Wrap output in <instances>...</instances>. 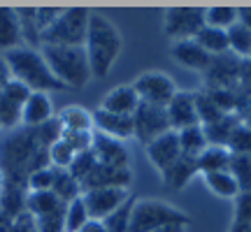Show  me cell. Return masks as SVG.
I'll return each instance as SVG.
<instances>
[{"label":"cell","instance_id":"1","mask_svg":"<svg viewBox=\"0 0 251 232\" xmlns=\"http://www.w3.org/2000/svg\"><path fill=\"white\" fill-rule=\"evenodd\" d=\"M84 49H86V56H89L93 79L107 77L112 68H114V63H117L119 54H121V33H119V28L105 14L91 12Z\"/></svg>","mask_w":251,"mask_h":232},{"label":"cell","instance_id":"2","mask_svg":"<svg viewBox=\"0 0 251 232\" xmlns=\"http://www.w3.org/2000/svg\"><path fill=\"white\" fill-rule=\"evenodd\" d=\"M2 56H5V61L9 65L12 79L24 84L33 93H51V91L65 89L61 81L54 77V72L49 70V65H47L45 56H42L40 49H33V46L24 45Z\"/></svg>","mask_w":251,"mask_h":232},{"label":"cell","instance_id":"3","mask_svg":"<svg viewBox=\"0 0 251 232\" xmlns=\"http://www.w3.org/2000/svg\"><path fill=\"white\" fill-rule=\"evenodd\" d=\"M40 51L45 56L49 70L54 72V77L61 81L65 89H81V86H86L93 79L89 56H86L84 46L45 45L40 46Z\"/></svg>","mask_w":251,"mask_h":232},{"label":"cell","instance_id":"4","mask_svg":"<svg viewBox=\"0 0 251 232\" xmlns=\"http://www.w3.org/2000/svg\"><path fill=\"white\" fill-rule=\"evenodd\" d=\"M89 19L91 9H63L61 17L56 19L51 26L42 33V46H84L86 33H89Z\"/></svg>","mask_w":251,"mask_h":232},{"label":"cell","instance_id":"5","mask_svg":"<svg viewBox=\"0 0 251 232\" xmlns=\"http://www.w3.org/2000/svg\"><path fill=\"white\" fill-rule=\"evenodd\" d=\"M170 223H191V218L163 200H135L130 232H156Z\"/></svg>","mask_w":251,"mask_h":232},{"label":"cell","instance_id":"6","mask_svg":"<svg viewBox=\"0 0 251 232\" xmlns=\"http://www.w3.org/2000/svg\"><path fill=\"white\" fill-rule=\"evenodd\" d=\"M205 28V9L202 7H170L163 17V30L172 42L196 40Z\"/></svg>","mask_w":251,"mask_h":232},{"label":"cell","instance_id":"7","mask_svg":"<svg viewBox=\"0 0 251 232\" xmlns=\"http://www.w3.org/2000/svg\"><path fill=\"white\" fill-rule=\"evenodd\" d=\"M133 89L137 93L140 102L144 105H153V107H168L170 100L177 95V86L172 81L170 74L158 70L142 72L137 79L133 81Z\"/></svg>","mask_w":251,"mask_h":232},{"label":"cell","instance_id":"8","mask_svg":"<svg viewBox=\"0 0 251 232\" xmlns=\"http://www.w3.org/2000/svg\"><path fill=\"white\" fill-rule=\"evenodd\" d=\"M133 128H135L133 137L137 142H142L144 146L153 142L156 137L165 135L168 130H172L165 107H153V105H144V102H140V107L135 109Z\"/></svg>","mask_w":251,"mask_h":232},{"label":"cell","instance_id":"9","mask_svg":"<svg viewBox=\"0 0 251 232\" xmlns=\"http://www.w3.org/2000/svg\"><path fill=\"white\" fill-rule=\"evenodd\" d=\"M130 197L128 188H93V190H84L81 200L89 209V216L96 221H105L112 211H117Z\"/></svg>","mask_w":251,"mask_h":232},{"label":"cell","instance_id":"10","mask_svg":"<svg viewBox=\"0 0 251 232\" xmlns=\"http://www.w3.org/2000/svg\"><path fill=\"white\" fill-rule=\"evenodd\" d=\"M144 149H147L149 162H151L161 174L170 167L172 162H177L181 158V146H179V135H177V130H168L165 135H161V137H156L153 142H149Z\"/></svg>","mask_w":251,"mask_h":232},{"label":"cell","instance_id":"11","mask_svg":"<svg viewBox=\"0 0 251 232\" xmlns=\"http://www.w3.org/2000/svg\"><path fill=\"white\" fill-rule=\"evenodd\" d=\"M168 112V121H170L172 130H184L191 125H198V109H196V93L188 91H177V95L170 100V105L165 107Z\"/></svg>","mask_w":251,"mask_h":232},{"label":"cell","instance_id":"12","mask_svg":"<svg viewBox=\"0 0 251 232\" xmlns=\"http://www.w3.org/2000/svg\"><path fill=\"white\" fill-rule=\"evenodd\" d=\"M91 151L96 156V161L100 165H109V167H130V156L126 149L124 142L112 139L107 135H100L93 130V144H91Z\"/></svg>","mask_w":251,"mask_h":232},{"label":"cell","instance_id":"13","mask_svg":"<svg viewBox=\"0 0 251 232\" xmlns=\"http://www.w3.org/2000/svg\"><path fill=\"white\" fill-rule=\"evenodd\" d=\"M93 130L100 135H107L112 139L126 142L135 135L133 128V116H124V114H112L105 109H96L93 112Z\"/></svg>","mask_w":251,"mask_h":232},{"label":"cell","instance_id":"14","mask_svg":"<svg viewBox=\"0 0 251 232\" xmlns=\"http://www.w3.org/2000/svg\"><path fill=\"white\" fill-rule=\"evenodd\" d=\"M133 181L130 167H109V165H96L93 172L81 181V193L93 188H128Z\"/></svg>","mask_w":251,"mask_h":232},{"label":"cell","instance_id":"15","mask_svg":"<svg viewBox=\"0 0 251 232\" xmlns=\"http://www.w3.org/2000/svg\"><path fill=\"white\" fill-rule=\"evenodd\" d=\"M170 56L179 63L181 68L186 70H196V72H207L209 65L214 61V56H209L198 45L196 40H181V42H172L170 46Z\"/></svg>","mask_w":251,"mask_h":232},{"label":"cell","instance_id":"16","mask_svg":"<svg viewBox=\"0 0 251 232\" xmlns=\"http://www.w3.org/2000/svg\"><path fill=\"white\" fill-rule=\"evenodd\" d=\"M54 121V107L49 93H30L21 107V123L28 128H42Z\"/></svg>","mask_w":251,"mask_h":232},{"label":"cell","instance_id":"17","mask_svg":"<svg viewBox=\"0 0 251 232\" xmlns=\"http://www.w3.org/2000/svg\"><path fill=\"white\" fill-rule=\"evenodd\" d=\"M137 107H140V98L135 93L133 84H124V86L107 91L102 102H100V109L112 112V114H124V116H133Z\"/></svg>","mask_w":251,"mask_h":232},{"label":"cell","instance_id":"18","mask_svg":"<svg viewBox=\"0 0 251 232\" xmlns=\"http://www.w3.org/2000/svg\"><path fill=\"white\" fill-rule=\"evenodd\" d=\"M19 46H24V37L17 9L0 7V54H7Z\"/></svg>","mask_w":251,"mask_h":232},{"label":"cell","instance_id":"19","mask_svg":"<svg viewBox=\"0 0 251 232\" xmlns=\"http://www.w3.org/2000/svg\"><path fill=\"white\" fill-rule=\"evenodd\" d=\"M56 123L61 133H93V112L79 105H70L61 109V114L56 116Z\"/></svg>","mask_w":251,"mask_h":232},{"label":"cell","instance_id":"20","mask_svg":"<svg viewBox=\"0 0 251 232\" xmlns=\"http://www.w3.org/2000/svg\"><path fill=\"white\" fill-rule=\"evenodd\" d=\"M196 174H200V170H198V161L196 158H188V156H181L179 161L172 162L161 177H163V184H165L168 188H172V190H181V188L186 186Z\"/></svg>","mask_w":251,"mask_h":232},{"label":"cell","instance_id":"21","mask_svg":"<svg viewBox=\"0 0 251 232\" xmlns=\"http://www.w3.org/2000/svg\"><path fill=\"white\" fill-rule=\"evenodd\" d=\"M196 161H198V170H200V174H209V172H228L230 161H233V153L228 151V146L209 144L205 151L198 156Z\"/></svg>","mask_w":251,"mask_h":232},{"label":"cell","instance_id":"22","mask_svg":"<svg viewBox=\"0 0 251 232\" xmlns=\"http://www.w3.org/2000/svg\"><path fill=\"white\" fill-rule=\"evenodd\" d=\"M205 186L214 193L216 197H224V200H235L242 190L237 186V181L230 172H209V174H200Z\"/></svg>","mask_w":251,"mask_h":232},{"label":"cell","instance_id":"23","mask_svg":"<svg viewBox=\"0 0 251 232\" xmlns=\"http://www.w3.org/2000/svg\"><path fill=\"white\" fill-rule=\"evenodd\" d=\"M179 146H181V156H188V158H198L200 153L205 151L209 142H207V135H205V128L198 123V125H191V128H184L179 130Z\"/></svg>","mask_w":251,"mask_h":232},{"label":"cell","instance_id":"24","mask_svg":"<svg viewBox=\"0 0 251 232\" xmlns=\"http://www.w3.org/2000/svg\"><path fill=\"white\" fill-rule=\"evenodd\" d=\"M26 207L30 209V214L35 216V218H45V216L65 211V205L51 190H47V193H30L26 200Z\"/></svg>","mask_w":251,"mask_h":232},{"label":"cell","instance_id":"25","mask_svg":"<svg viewBox=\"0 0 251 232\" xmlns=\"http://www.w3.org/2000/svg\"><path fill=\"white\" fill-rule=\"evenodd\" d=\"M196 42L202 46L209 56H214V58H216V56L228 54V33H226V30L205 26L196 35Z\"/></svg>","mask_w":251,"mask_h":232},{"label":"cell","instance_id":"26","mask_svg":"<svg viewBox=\"0 0 251 232\" xmlns=\"http://www.w3.org/2000/svg\"><path fill=\"white\" fill-rule=\"evenodd\" d=\"M240 123H242V118L237 114H228L212 125H202V128H205V135H207V142L216 144V146H226L228 139H230V135H233V130Z\"/></svg>","mask_w":251,"mask_h":232},{"label":"cell","instance_id":"27","mask_svg":"<svg viewBox=\"0 0 251 232\" xmlns=\"http://www.w3.org/2000/svg\"><path fill=\"white\" fill-rule=\"evenodd\" d=\"M91 221L89 209L84 205V200L75 197L72 202L65 205V214H63V232H81V228Z\"/></svg>","mask_w":251,"mask_h":232},{"label":"cell","instance_id":"28","mask_svg":"<svg viewBox=\"0 0 251 232\" xmlns=\"http://www.w3.org/2000/svg\"><path fill=\"white\" fill-rule=\"evenodd\" d=\"M19 14V23H21V37H24V45L40 49L42 46V35H40V28H37V19H35V7H21L17 9Z\"/></svg>","mask_w":251,"mask_h":232},{"label":"cell","instance_id":"29","mask_svg":"<svg viewBox=\"0 0 251 232\" xmlns=\"http://www.w3.org/2000/svg\"><path fill=\"white\" fill-rule=\"evenodd\" d=\"M51 193L61 200L63 205H68V202H72L75 197L81 195V186H79V181L72 177L68 170H56V179H54Z\"/></svg>","mask_w":251,"mask_h":232},{"label":"cell","instance_id":"30","mask_svg":"<svg viewBox=\"0 0 251 232\" xmlns=\"http://www.w3.org/2000/svg\"><path fill=\"white\" fill-rule=\"evenodd\" d=\"M228 51L235 58H247L251 54V30L240 21L228 30Z\"/></svg>","mask_w":251,"mask_h":232},{"label":"cell","instance_id":"31","mask_svg":"<svg viewBox=\"0 0 251 232\" xmlns=\"http://www.w3.org/2000/svg\"><path fill=\"white\" fill-rule=\"evenodd\" d=\"M240 21V9L237 7H207L205 9V26L219 28V30H230V26H235Z\"/></svg>","mask_w":251,"mask_h":232},{"label":"cell","instance_id":"32","mask_svg":"<svg viewBox=\"0 0 251 232\" xmlns=\"http://www.w3.org/2000/svg\"><path fill=\"white\" fill-rule=\"evenodd\" d=\"M133 207H135V197L130 195L124 205L119 207L117 211H112V214L102 221L105 230L107 232H130V216H133Z\"/></svg>","mask_w":251,"mask_h":232},{"label":"cell","instance_id":"33","mask_svg":"<svg viewBox=\"0 0 251 232\" xmlns=\"http://www.w3.org/2000/svg\"><path fill=\"white\" fill-rule=\"evenodd\" d=\"M75 156H77V151L63 137H58L51 146H47V158L51 162V167H56V170H68L72 161H75Z\"/></svg>","mask_w":251,"mask_h":232},{"label":"cell","instance_id":"34","mask_svg":"<svg viewBox=\"0 0 251 232\" xmlns=\"http://www.w3.org/2000/svg\"><path fill=\"white\" fill-rule=\"evenodd\" d=\"M196 109H198V121L200 125H212L216 121H221L224 116H228L226 112L216 107V102L207 93H196Z\"/></svg>","mask_w":251,"mask_h":232},{"label":"cell","instance_id":"35","mask_svg":"<svg viewBox=\"0 0 251 232\" xmlns=\"http://www.w3.org/2000/svg\"><path fill=\"white\" fill-rule=\"evenodd\" d=\"M228 172L235 177L240 190H242V193H249L251 190V156H233Z\"/></svg>","mask_w":251,"mask_h":232},{"label":"cell","instance_id":"36","mask_svg":"<svg viewBox=\"0 0 251 232\" xmlns=\"http://www.w3.org/2000/svg\"><path fill=\"white\" fill-rule=\"evenodd\" d=\"M21 102L0 91V128H12L21 121Z\"/></svg>","mask_w":251,"mask_h":232},{"label":"cell","instance_id":"37","mask_svg":"<svg viewBox=\"0 0 251 232\" xmlns=\"http://www.w3.org/2000/svg\"><path fill=\"white\" fill-rule=\"evenodd\" d=\"M226 146H228V151L233 153V156H251V128L249 125H244V123L237 125Z\"/></svg>","mask_w":251,"mask_h":232},{"label":"cell","instance_id":"38","mask_svg":"<svg viewBox=\"0 0 251 232\" xmlns=\"http://www.w3.org/2000/svg\"><path fill=\"white\" fill-rule=\"evenodd\" d=\"M54 179L56 167H37L28 177V188H30V193H47L54 188Z\"/></svg>","mask_w":251,"mask_h":232},{"label":"cell","instance_id":"39","mask_svg":"<svg viewBox=\"0 0 251 232\" xmlns=\"http://www.w3.org/2000/svg\"><path fill=\"white\" fill-rule=\"evenodd\" d=\"M98 165V161H96V156H93V151H84V153H77L75 156V161H72V165L68 167V172H70L72 177L79 181V186H81V181L89 177L91 172H93V167Z\"/></svg>","mask_w":251,"mask_h":232},{"label":"cell","instance_id":"40","mask_svg":"<svg viewBox=\"0 0 251 232\" xmlns=\"http://www.w3.org/2000/svg\"><path fill=\"white\" fill-rule=\"evenodd\" d=\"M235 228H251V190L249 193H240L235 197V214H233V223Z\"/></svg>","mask_w":251,"mask_h":232},{"label":"cell","instance_id":"41","mask_svg":"<svg viewBox=\"0 0 251 232\" xmlns=\"http://www.w3.org/2000/svg\"><path fill=\"white\" fill-rule=\"evenodd\" d=\"M63 9L58 7H35V19H37V28H40V35L45 33L47 28L54 23L56 19L61 17Z\"/></svg>","mask_w":251,"mask_h":232},{"label":"cell","instance_id":"42","mask_svg":"<svg viewBox=\"0 0 251 232\" xmlns=\"http://www.w3.org/2000/svg\"><path fill=\"white\" fill-rule=\"evenodd\" d=\"M237 81H240L242 86H249V89H251V61H247V58H242V61H240Z\"/></svg>","mask_w":251,"mask_h":232},{"label":"cell","instance_id":"43","mask_svg":"<svg viewBox=\"0 0 251 232\" xmlns=\"http://www.w3.org/2000/svg\"><path fill=\"white\" fill-rule=\"evenodd\" d=\"M9 81H12V72H9V65L5 61V56L0 54V91L5 89Z\"/></svg>","mask_w":251,"mask_h":232},{"label":"cell","instance_id":"44","mask_svg":"<svg viewBox=\"0 0 251 232\" xmlns=\"http://www.w3.org/2000/svg\"><path fill=\"white\" fill-rule=\"evenodd\" d=\"M81 232H107L105 230V225H102V221H96V218H91L89 223L81 228Z\"/></svg>","mask_w":251,"mask_h":232},{"label":"cell","instance_id":"45","mask_svg":"<svg viewBox=\"0 0 251 232\" xmlns=\"http://www.w3.org/2000/svg\"><path fill=\"white\" fill-rule=\"evenodd\" d=\"M240 23L251 30V7H240Z\"/></svg>","mask_w":251,"mask_h":232},{"label":"cell","instance_id":"46","mask_svg":"<svg viewBox=\"0 0 251 232\" xmlns=\"http://www.w3.org/2000/svg\"><path fill=\"white\" fill-rule=\"evenodd\" d=\"M242 123H244V125H249V128H251V109L247 112V116L242 118Z\"/></svg>","mask_w":251,"mask_h":232},{"label":"cell","instance_id":"47","mask_svg":"<svg viewBox=\"0 0 251 232\" xmlns=\"http://www.w3.org/2000/svg\"><path fill=\"white\" fill-rule=\"evenodd\" d=\"M2 181H5V174H2V170H0V186H2Z\"/></svg>","mask_w":251,"mask_h":232},{"label":"cell","instance_id":"48","mask_svg":"<svg viewBox=\"0 0 251 232\" xmlns=\"http://www.w3.org/2000/svg\"><path fill=\"white\" fill-rule=\"evenodd\" d=\"M247 61H251V54H249V56H247Z\"/></svg>","mask_w":251,"mask_h":232}]
</instances>
